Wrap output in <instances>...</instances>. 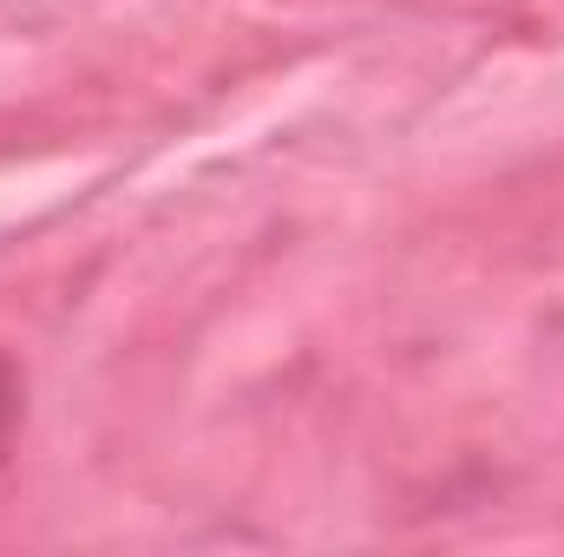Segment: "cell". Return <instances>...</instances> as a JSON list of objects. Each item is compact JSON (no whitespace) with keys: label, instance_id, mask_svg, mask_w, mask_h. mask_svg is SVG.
<instances>
[{"label":"cell","instance_id":"6da1fadb","mask_svg":"<svg viewBox=\"0 0 564 557\" xmlns=\"http://www.w3.org/2000/svg\"><path fill=\"white\" fill-rule=\"evenodd\" d=\"M13 426H20V368L0 354V452L13 446Z\"/></svg>","mask_w":564,"mask_h":557}]
</instances>
